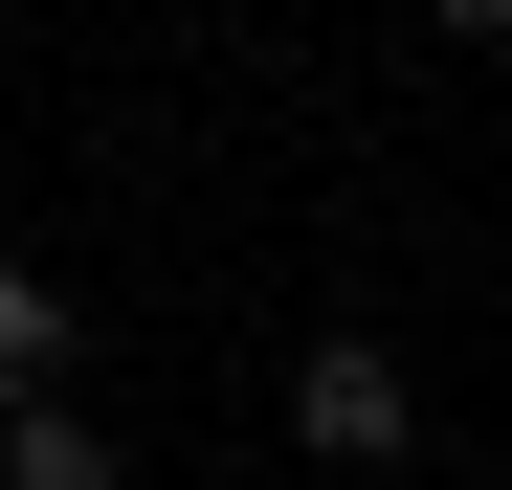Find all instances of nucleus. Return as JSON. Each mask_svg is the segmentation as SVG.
Instances as JSON below:
<instances>
[{"mask_svg": "<svg viewBox=\"0 0 512 490\" xmlns=\"http://www.w3.org/2000/svg\"><path fill=\"white\" fill-rule=\"evenodd\" d=\"M45 379H67V290L0 245V401H45Z\"/></svg>", "mask_w": 512, "mask_h": 490, "instance_id": "nucleus-2", "label": "nucleus"}, {"mask_svg": "<svg viewBox=\"0 0 512 490\" xmlns=\"http://www.w3.org/2000/svg\"><path fill=\"white\" fill-rule=\"evenodd\" d=\"M401 424H423V401H401L379 335H312V357H290V446H312V468H401Z\"/></svg>", "mask_w": 512, "mask_h": 490, "instance_id": "nucleus-1", "label": "nucleus"}, {"mask_svg": "<svg viewBox=\"0 0 512 490\" xmlns=\"http://www.w3.org/2000/svg\"><path fill=\"white\" fill-rule=\"evenodd\" d=\"M0 490H112V446L67 424V401H0Z\"/></svg>", "mask_w": 512, "mask_h": 490, "instance_id": "nucleus-3", "label": "nucleus"}, {"mask_svg": "<svg viewBox=\"0 0 512 490\" xmlns=\"http://www.w3.org/2000/svg\"><path fill=\"white\" fill-rule=\"evenodd\" d=\"M423 23H468V45H512V0H423Z\"/></svg>", "mask_w": 512, "mask_h": 490, "instance_id": "nucleus-4", "label": "nucleus"}]
</instances>
